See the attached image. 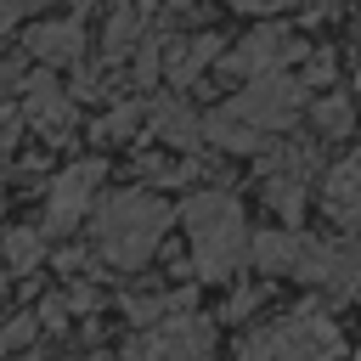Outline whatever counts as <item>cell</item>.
<instances>
[{
    "label": "cell",
    "mask_w": 361,
    "mask_h": 361,
    "mask_svg": "<svg viewBox=\"0 0 361 361\" xmlns=\"http://www.w3.org/2000/svg\"><path fill=\"white\" fill-rule=\"evenodd\" d=\"M23 45H28V56L45 62V68H68V62L85 56V28H79L73 17H62V23H39V28H28Z\"/></svg>",
    "instance_id": "cell-12"
},
{
    "label": "cell",
    "mask_w": 361,
    "mask_h": 361,
    "mask_svg": "<svg viewBox=\"0 0 361 361\" xmlns=\"http://www.w3.org/2000/svg\"><path fill=\"white\" fill-rule=\"evenodd\" d=\"M158 73H164V39L152 34V39L135 45V85H152Z\"/></svg>",
    "instance_id": "cell-20"
},
{
    "label": "cell",
    "mask_w": 361,
    "mask_h": 361,
    "mask_svg": "<svg viewBox=\"0 0 361 361\" xmlns=\"http://www.w3.org/2000/svg\"><path fill=\"white\" fill-rule=\"evenodd\" d=\"M305 282L327 288L333 299H350L361 293V243H322V237H305V254H299V271Z\"/></svg>",
    "instance_id": "cell-8"
},
{
    "label": "cell",
    "mask_w": 361,
    "mask_h": 361,
    "mask_svg": "<svg viewBox=\"0 0 361 361\" xmlns=\"http://www.w3.org/2000/svg\"><path fill=\"white\" fill-rule=\"evenodd\" d=\"M355 85H361V56H355Z\"/></svg>",
    "instance_id": "cell-26"
},
{
    "label": "cell",
    "mask_w": 361,
    "mask_h": 361,
    "mask_svg": "<svg viewBox=\"0 0 361 361\" xmlns=\"http://www.w3.org/2000/svg\"><path fill=\"white\" fill-rule=\"evenodd\" d=\"M56 361H79V355H56Z\"/></svg>",
    "instance_id": "cell-29"
},
{
    "label": "cell",
    "mask_w": 361,
    "mask_h": 361,
    "mask_svg": "<svg viewBox=\"0 0 361 361\" xmlns=\"http://www.w3.org/2000/svg\"><path fill=\"white\" fill-rule=\"evenodd\" d=\"M39 322H45V327H62V322H68V299H45V305H39Z\"/></svg>",
    "instance_id": "cell-24"
},
{
    "label": "cell",
    "mask_w": 361,
    "mask_h": 361,
    "mask_svg": "<svg viewBox=\"0 0 361 361\" xmlns=\"http://www.w3.org/2000/svg\"><path fill=\"white\" fill-rule=\"evenodd\" d=\"M338 350H344V338H338L333 316L316 305H299V310L265 322L259 333H248L237 361H338Z\"/></svg>",
    "instance_id": "cell-4"
},
{
    "label": "cell",
    "mask_w": 361,
    "mask_h": 361,
    "mask_svg": "<svg viewBox=\"0 0 361 361\" xmlns=\"http://www.w3.org/2000/svg\"><path fill=\"white\" fill-rule=\"evenodd\" d=\"M152 135L164 141V147H180V152H197L203 147V118L180 102V96H164L158 107H152Z\"/></svg>",
    "instance_id": "cell-14"
},
{
    "label": "cell",
    "mask_w": 361,
    "mask_h": 361,
    "mask_svg": "<svg viewBox=\"0 0 361 361\" xmlns=\"http://www.w3.org/2000/svg\"><path fill=\"white\" fill-rule=\"evenodd\" d=\"M0 254H6L11 271H34V265L45 259V231H39V226H11L6 243H0Z\"/></svg>",
    "instance_id": "cell-17"
},
{
    "label": "cell",
    "mask_w": 361,
    "mask_h": 361,
    "mask_svg": "<svg viewBox=\"0 0 361 361\" xmlns=\"http://www.w3.org/2000/svg\"><path fill=\"white\" fill-rule=\"evenodd\" d=\"M102 175H107V164L102 158H79V164H68L56 180H51V197H45V237H56V231H73L85 214H90V197H96V186H102Z\"/></svg>",
    "instance_id": "cell-7"
},
{
    "label": "cell",
    "mask_w": 361,
    "mask_h": 361,
    "mask_svg": "<svg viewBox=\"0 0 361 361\" xmlns=\"http://www.w3.org/2000/svg\"><path fill=\"white\" fill-rule=\"evenodd\" d=\"M333 79V51H316L310 62H305V79L299 85H327Z\"/></svg>",
    "instance_id": "cell-21"
},
{
    "label": "cell",
    "mask_w": 361,
    "mask_h": 361,
    "mask_svg": "<svg viewBox=\"0 0 361 361\" xmlns=\"http://www.w3.org/2000/svg\"><path fill=\"white\" fill-rule=\"evenodd\" d=\"M293 51H299V45H293V34H288V28H254V34L226 56V68H231V73H243V79H254V73H276Z\"/></svg>",
    "instance_id": "cell-11"
},
{
    "label": "cell",
    "mask_w": 361,
    "mask_h": 361,
    "mask_svg": "<svg viewBox=\"0 0 361 361\" xmlns=\"http://www.w3.org/2000/svg\"><path fill=\"white\" fill-rule=\"evenodd\" d=\"M305 237H310V231H299V226H282V231H265V237H254V243H248V254H254V265H259V271L293 276V271H299V254H305Z\"/></svg>",
    "instance_id": "cell-15"
},
{
    "label": "cell",
    "mask_w": 361,
    "mask_h": 361,
    "mask_svg": "<svg viewBox=\"0 0 361 361\" xmlns=\"http://www.w3.org/2000/svg\"><path fill=\"white\" fill-rule=\"evenodd\" d=\"M23 124H34L45 141H62L73 130V102H68V90L51 73L23 79Z\"/></svg>",
    "instance_id": "cell-9"
},
{
    "label": "cell",
    "mask_w": 361,
    "mask_h": 361,
    "mask_svg": "<svg viewBox=\"0 0 361 361\" xmlns=\"http://www.w3.org/2000/svg\"><path fill=\"white\" fill-rule=\"evenodd\" d=\"M169 220L175 214H169L164 197H152V192H113L90 214V243H96V254L113 271H141L152 259V248L164 243Z\"/></svg>",
    "instance_id": "cell-2"
},
{
    "label": "cell",
    "mask_w": 361,
    "mask_h": 361,
    "mask_svg": "<svg viewBox=\"0 0 361 361\" xmlns=\"http://www.w3.org/2000/svg\"><path fill=\"white\" fill-rule=\"evenodd\" d=\"M141 118H147V113H141V102H118V107L96 124V141H130Z\"/></svg>",
    "instance_id": "cell-19"
},
{
    "label": "cell",
    "mask_w": 361,
    "mask_h": 361,
    "mask_svg": "<svg viewBox=\"0 0 361 361\" xmlns=\"http://www.w3.org/2000/svg\"><path fill=\"white\" fill-rule=\"evenodd\" d=\"M169 6H197V0H169Z\"/></svg>",
    "instance_id": "cell-28"
},
{
    "label": "cell",
    "mask_w": 361,
    "mask_h": 361,
    "mask_svg": "<svg viewBox=\"0 0 361 361\" xmlns=\"http://www.w3.org/2000/svg\"><path fill=\"white\" fill-rule=\"evenodd\" d=\"M141 6H118L113 11V23H107V34H102V56L107 62H118V56H130L135 45H141Z\"/></svg>",
    "instance_id": "cell-16"
},
{
    "label": "cell",
    "mask_w": 361,
    "mask_h": 361,
    "mask_svg": "<svg viewBox=\"0 0 361 361\" xmlns=\"http://www.w3.org/2000/svg\"><path fill=\"white\" fill-rule=\"evenodd\" d=\"M322 209L344 237H361V152H344L322 180Z\"/></svg>",
    "instance_id": "cell-10"
},
{
    "label": "cell",
    "mask_w": 361,
    "mask_h": 361,
    "mask_svg": "<svg viewBox=\"0 0 361 361\" xmlns=\"http://www.w3.org/2000/svg\"><path fill=\"white\" fill-rule=\"evenodd\" d=\"M209 62H220V39L214 34H192V39H164V79L169 85H192Z\"/></svg>",
    "instance_id": "cell-13"
},
{
    "label": "cell",
    "mask_w": 361,
    "mask_h": 361,
    "mask_svg": "<svg viewBox=\"0 0 361 361\" xmlns=\"http://www.w3.org/2000/svg\"><path fill=\"white\" fill-rule=\"evenodd\" d=\"M209 350H214L209 322L169 310V316H158V322L130 344V361H209Z\"/></svg>",
    "instance_id": "cell-6"
},
{
    "label": "cell",
    "mask_w": 361,
    "mask_h": 361,
    "mask_svg": "<svg viewBox=\"0 0 361 361\" xmlns=\"http://www.w3.org/2000/svg\"><path fill=\"white\" fill-rule=\"evenodd\" d=\"M0 209H6V192H0Z\"/></svg>",
    "instance_id": "cell-30"
},
{
    "label": "cell",
    "mask_w": 361,
    "mask_h": 361,
    "mask_svg": "<svg viewBox=\"0 0 361 361\" xmlns=\"http://www.w3.org/2000/svg\"><path fill=\"white\" fill-rule=\"evenodd\" d=\"M299 79H288L282 68L276 73H254L226 107H214L203 118V141L226 147V152H259L265 141H276L282 130H293L299 118Z\"/></svg>",
    "instance_id": "cell-1"
},
{
    "label": "cell",
    "mask_w": 361,
    "mask_h": 361,
    "mask_svg": "<svg viewBox=\"0 0 361 361\" xmlns=\"http://www.w3.org/2000/svg\"><path fill=\"white\" fill-rule=\"evenodd\" d=\"M17 130H23V107H0V152L17 147Z\"/></svg>",
    "instance_id": "cell-22"
},
{
    "label": "cell",
    "mask_w": 361,
    "mask_h": 361,
    "mask_svg": "<svg viewBox=\"0 0 361 361\" xmlns=\"http://www.w3.org/2000/svg\"><path fill=\"white\" fill-rule=\"evenodd\" d=\"M6 350H11V344H6V333H0V355H6Z\"/></svg>",
    "instance_id": "cell-27"
},
{
    "label": "cell",
    "mask_w": 361,
    "mask_h": 361,
    "mask_svg": "<svg viewBox=\"0 0 361 361\" xmlns=\"http://www.w3.org/2000/svg\"><path fill=\"white\" fill-rule=\"evenodd\" d=\"M310 124H316L322 135H350V130H355V107H350L344 96H322L316 113H310Z\"/></svg>",
    "instance_id": "cell-18"
},
{
    "label": "cell",
    "mask_w": 361,
    "mask_h": 361,
    "mask_svg": "<svg viewBox=\"0 0 361 361\" xmlns=\"http://www.w3.org/2000/svg\"><path fill=\"white\" fill-rule=\"evenodd\" d=\"M259 180H265L271 209H276L288 226H299L305 192H310V180H316V147H310V141H271V152L259 158Z\"/></svg>",
    "instance_id": "cell-5"
},
{
    "label": "cell",
    "mask_w": 361,
    "mask_h": 361,
    "mask_svg": "<svg viewBox=\"0 0 361 361\" xmlns=\"http://www.w3.org/2000/svg\"><path fill=\"white\" fill-rule=\"evenodd\" d=\"M237 11H282V6H293V0H231Z\"/></svg>",
    "instance_id": "cell-25"
},
{
    "label": "cell",
    "mask_w": 361,
    "mask_h": 361,
    "mask_svg": "<svg viewBox=\"0 0 361 361\" xmlns=\"http://www.w3.org/2000/svg\"><path fill=\"white\" fill-rule=\"evenodd\" d=\"M28 6H34V0H0V34H11V28H17V17H23Z\"/></svg>",
    "instance_id": "cell-23"
},
{
    "label": "cell",
    "mask_w": 361,
    "mask_h": 361,
    "mask_svg": "<svg viewBox=\"0 0 361 361\" xmlns=\"http://www.w3.org/2000/svg\"><path fill=\"white\" fill-rule=\"evenodd\" d=\"M186 237H192V271L209 276V282H226L243 271L248 259V220H243V203L231 192H192L186 209Z\"/></svg>",
    "instance_id": "cell-3"
}]
</instances>
